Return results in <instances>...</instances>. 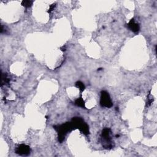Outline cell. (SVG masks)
I'll use <instances>...</instances> for the list:
<instances>
[{"label": "cell", "mask_w": 157, "mask_h": 157, "mask_svg": "<svg viewBox=\"0 0 157 157\" xmlns=\"http://www.w3.org/2000/svg\"><path fill=\"white\" fill-rule=\"evenodd\" d=\"M54 128L56 129V131L58 132V140L60 142H62L64 139V137L67 134V133L71 131V129H73V127L71 122H67L61 125L55 126H54Z\"/></svg>", "instance_id": "obj_1"}, {"label": "cell", "mask_w": 157, "mask_h": 157, "mask_svg": "<svg viewBox=\"0 0 157 157\" xmlns=\"http://www.w3.org/2000/svg\"><path fill=\"white\" fill-rule=\"evenodd\" d=\"M71 124L73 128H78L84 134L87 135L89 133L88 126L80 117H74L72 119Z\"/></svg>", "instance_id": "obj_2"}, {"label": "cell", "mask_w": 157, "mask_h": 157, "mask_svg": "<svg viewBox=\"0 0 157 157\" xmlns=\"http://www.w3.org/2000/svg\"><path fill=\"white\" fill-rule=\"evenodd\" d=\"M111 131L110 129L108 128H105L102 131V142H104L103 146L105 147V148H109L112 147V144L111 141V137L110 136Z\"/></svg>", "instance_id": "obj_3"}, {"label": "cell", "mask_w": 157, "mask_h": 157, "mask_svg": "<svg viewBox=\"0 0 157 157\" xmlns=\"http://www.w3.org/2000/svg\"><path fill=\"white\" fill-rule=\"evenodd\" d=\"M100 104L102 107H110L112 106V103L110 96L107 92L105 91H101Z\"/></svg>", "instance_id": "obj_4"}, {"label": "cell", "mask_w": 157, "mask_h": 157, "mask_svg": "<svg viewBox=\"0 0 157 157\" xmlns=\"http://www.w3.org/2000/svg\"><path fill=\"white\" fill-rule=\"evenodd\" d=\"M30 151L29 147L25 144H21L15 149V152L20 155H28L29 154Z\"/></svg>", "instance_id": "obj_5"}, {"label": "cell", "mask_w": 157, "mask_h": 157, "mask_svg": "<svg viewBox=\"0 0 157 157\" xmlns=\"http://www.w3.org/2000/svg\"><path fill=\"white\" fill-rule=\"evenodd\" d=\"M128 27L134 33H137L139 31V25L138 23L135 22L133 18L128 23Z\"/></svg>", "instance_id": "obj_6"}, {"label": "cell", "mask_w": 157, "mask_h": 157, "mask_svg": "<svg viewBox=\"0 0 157 157\" xmlns=\"http://www.w3.org/2000/svg\"><path fill=\"white\" fill-rule=\"evenodd\" d=\"M75 105H77V106H79V107H85V102H84V101L83 100V99L82 98H78L75 101Z\"/></svg>", "instance_id": "obj_7"}, {"label": "cell", "mask_w": 157, "mask_h": 157, "mask_svg": "<svg viewBox=\"0 0 157 157\" xmlns=\"http://www.w3.org/2000/svg\"><path fill=\"white\" fill-rule=\"evenodd\" d=\"M32 4H33V1H23L21 3V4L25 7H29L31 6Z\"/></svg>", "instance_id": "obj_8"}, {"label": "cell", "mask_w": 157, "mask_h": 157, "mask_svg": "<svg viewBox=\"0 0 157 157\" xmlns=\"http://www.w3.org/2000/svg\"><path fill=\"white\" fill-rule=\"evenodd\" d=\"M76 86L77 88H78L81 91H83L85 89V86H84L83 83L81 82H77L76 83Z\"/></svg>", "instance_id": "obj_9"}, {"label": "cell", "mask_w": 157, "mask_h": 157, "mask_svg": "<svg viewBox=\"0 0 157 157\" xmlns=\"http://www.w3.org/2000/svg\"><path fill=\"white\" fill-rule=\"evenodd\" d=\"M55 6V4H52V5H51V6H50V7L49 10H48V12H50L51 11H52V10L54 9Z\"/></svg>", "instance_id": "obj_10"}]
</instances>
